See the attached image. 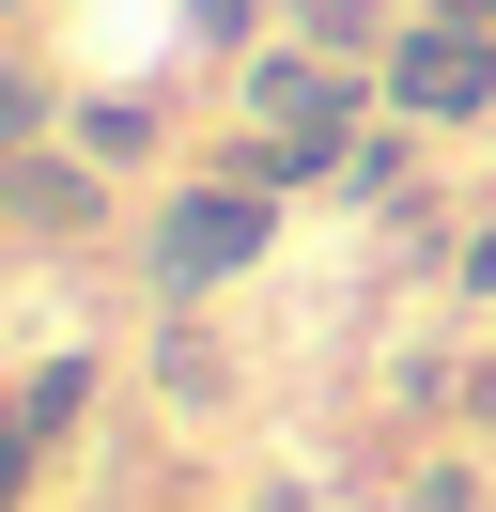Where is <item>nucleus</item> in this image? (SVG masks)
<instances>
[{
    "label": "nucleus",
    "mask_w": 496,
    "mask_h": 512,
    "mask_svg": "<svg viewBox=\"0 0 496 512\" xmlns=\"http://www.w3.org/2000/svg\"><path fill=\"white\" fill-rule=\"evenodd\" d=\"M279 218H295L279 187H248V171L186 156L171 187L140 202V233H124V264H140V311H233V295L279 264Z\"/></svg>",
    "instance_id": "f257e3e1"
},
{
    "label": "nucleus",
    "mask_w": 496,
    "mask_h": 512,
    "mask_svg": "<svg viewBox=\"0 0 496 512\" xmlns=\"http://www.w3.org/2000/svg\"><path fill=\"white\" fill-rule=\"evenodd\" d=\"M217 94H233V125H295V140L388 125V63H326V47H295V32L233 47V63H217Z\"/></svg>",
    "instance_id": "f03ea898"
},
{
    "label": "nucleus",
    "mask_w": 496,
    "mask_h": 512,
    "mask_svg": "<svg viewBox=\"0 0 496 512\" xmlns=\"http://www.w3.org/2000/svg\"><path fill=\"white\" fill-rule=\"evenodd\" d=\"M0 233L16 249H124V171L78 156V140H0Z\"/></svg>",
    "instance_id": "7ed1b4c3"
},
{
    "label": "nucleus",
    "mask_w": 496,
    "mask_h": 512,
    "mask_svg": "<svg viewBox=\"0 0 496 512\" xmlns=\"http://www.w3.org/2000/svg\"><path fill=\"white\" fill-rule=\"evenodd\" d=\"M388 109H403L419 140H481V125H496V32L419 0V16L388 32Z\"/></svg>",
    "instance_id": "20e7f679"
},
{
    "label": "nucleus",
    "mask_w": 496,
    "mask_h": 512,
    "mask_svg": "<svg viewBox=\"0 0 496 512\" xmlns=\"http://www.w3.org/2000/svg\"><path fill=\"white\" fill-rule=\"evenodd\" d=\"M93 388H109V357H31V388H16V481H47L62 450H78V419H93Z\"/></svg>",
    "instance_id": "39448f33"
},
{
    "label": "nucleus",
    "mask_w": 496,
    "mask_h": 512,
    "mask_svg": "<svg viewBox=\"0 0 496 512\" xmlns=\"http://www.w3.org/2000/svg\"><path fill=\"white\" fill-rule=\"evenodd\" d=\"M140 357H155V404H171V419H217V404L248 388V373H233V342H217V311H155V342H140Z\"/></svg>",
    "instance_id": "423d86ee"
},
{
    "label": "nucleus",
    "mask_w": 496,
    "mask_h": 512,
    "mask_svg": "<svg viewBox=\"0 0 496 512\" xmlns=\"http://www.w3.org/2000/svg\"><path fill=\"white\" fill-rule=\"evenodd\" d=\"M419 156H434V140L388 109V125H357V140H341V187H326V202H341V218H388V202L419 187Z\"/></svg>",
    "instance_id": "0eeeda50"
},
{
    "label": "nucleus",
    "mask_w": 496,
    "mask_h": 512,
    "mask_svg": "<svg viewBox=\"0 0 496 512\" xmlns=\"http://www.w3.org/2000/svg\"><path fill=\"white\" fill-rule=\"evenodd\" d=\"M62 140H78V156H109V171H155L171 109H155V94H78V109H62Z\"/></svg>",
    "instance_id": "6e6552de"
},
{
    "label": "nucleus",
    "mask_w": 496,
    "mask_h": 512,
    "mask_svg": "<svg viewBox=\"0 0 496 512\" xmlns=\"http://www.w3.org/2000/svg\"><path fill=\"white\" fill-rule=\"evenodd\" d=\"M279 32H295V47H326V63H388L403 0H279Z\"/></svg>",
    "instance_id": "1a4fd4ad"
},
{
    "label": "nucleus",
    "mask_w": 496,
    "mask_h": 512,
    "mask_svg": "<svg viewBox=\"0 0 496 512\" xmlns=\"http://www.w3.org/2000/svg\"><path fill=\"white\" fill-rule=\"evenodd\" d=\"M388 512H496V466L481 450H419V466L388 481Z\"/></svg>",
    "instance_id": "9d476101"
},
{
    "label": "nucleus",
    "mask_w": 496,
    "mask_h": 512,
    "mask_svg": "<svg viewBox=\"0 0 496 512\" xmlns=\"http://www.w3.org/2000/svg\"><path fill=\"white\" fill-rule=\"evenodd\" d=\"M171 16H186V47H202V63H233V47L279 32V0H171Z\"/></svg>",
    "instance_id": "9b49d317"
},
{
    "label": "nucleus",
    "mask_w": 496,
    "mask_h": 512,
    "mask_svg": "<svg viewBox=\"0 0 496 512\" xmlns=\"http://www.w3.org/2000/svg\"><path fill=\"white\" fill-rule=\"evenodd\" d=\"M450 295H465V311H496V218L450 233Z\"/></svg>",
    "instance_id": "f8f14e48"
},
{
    "label": "nucleus",
    "mask_w": 496,
    "mask_h": 512,
    "mask_svg": "<svg viewBox=\"0 0 496 512\" xmlns=\"http://www.w3.org/2000/svg\"><path fill=\"white\" fill-rule=\"evenodd\" d=\"M434 16H481V32H496V0H434Z\"/></svg>",
    "instance_id": "ddd939ff"
},
{
    "label": "nucleus",
    "mask_w": 496,
    "mask_h": 512,
    "mask_svg": "<svg viewBox=\"0 0 496 512\" xmlns=\"http://www.w3.org/2000/svg\"><path fill=\"white\" fill-rule=\"evenodd\" d=\"M0 16H16V32H31V16H47V0H0Z\"/></svg>",
    "instance_id": "4468645a"
},
{
    "label": "nucleus",
    "mask_w": 496,
    "mask_h": 512,
    "mask_svg": "<svg viewBox=\"0 0 496 512\" xmlns=\"http://www.w3.org/2000/svg\"><path fill=\"white\" fill-rule=\"evenodd\" d=\"M403 16H419V0H403Z\"/></svg>",
    "instance_id": "2eb2a0df"
}]
</instances>
